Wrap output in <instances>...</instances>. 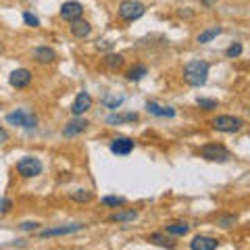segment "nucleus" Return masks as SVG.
<instances>
[{"instance_id": "7c9ffc66", "label": "nucleus", "mask_w": 250, "mask_h": 250, "mask_svg": "<svg viewBox=\"0 0 250 250\" xmlns=\"http://www.w3.org/2000/svg\"><path fill=\"white\" fill-rule=\"evenodd\" d=\"M11 207H13V202H11L9 198H2V200H0V213H9Z\"/></svg>"}, {"instance_id": "f8f14e48", "label": "nucleus", "mask_w": 250, "mask_h": 250, "mask_svg": "<svg viewBox=\"0 0 250 250\" xmlns=\"http://www.w3.org/2000/svg\"><path fill=\"white\" fill-rule=\"evenodd\" d=\"M9 82H11L13 88L23 90L31 83V73L27 71V69H15V71L9 75Z\"/></svg>"}, {"instance_id": "a211bd4d", "label": "nucleus", "mask_w": 250, "mask_h": 250, "mask_svg": "<svg viewBox=\"0 0 250 250\" xmlns=\"http://www.w3.org/2000/svg\"><path fill=\"white\" fill-rule=\"evenodd\" d=\"M138 121V113H123V115H108L106 125H121V123H134Z\"/></svg>"}, {"instance_id": "4be33fe9", "label": "nucleus", "mask_w": 250, "mask_h": 250, "mask_svg": "<svg viewBox=\"0 0 250 250\" xmlns=\"http://www.w3.org/2000/svg\"><path fill=\"white\" fill-rule=\"evenodd\" d=\"M125 96H103V104L106 108H111V111H117L121 104H123Z\"/></svg>"}, {"instance_id": "c85d7f7f", "label": "nucleus", "mask_w": 250, "mask_h": 250, "mask_svg": "<svg viewBox=\"0 0 250 250\" xmlns=\"http://www.w3.org/2000/svg\"><path fill=\"white\" fill-rule=\"evenodd\" d=\"M242 50H244V48H242V44H238V42H236V44H231L229 48L225 50V54H228L229 59H238L240 54H242Z\"/></svg>"}, {"instance_id": "473e14b6", "label": "nucleus", "mask_w": 250, "mask_h": 250, "mask_svg": "<svg viewBox=\"0 0 250 250\" xmlns=\"http://www.w3.org/2000/svg\"><path fill=\"white\" fill-rule=\"evenodd\" d=\"M6 140H9V134H6V131H4L2 127H0V144H4Z\"/></svg>"}, {"instance_id": "20e7f679", "label": "nucleus", "mask_w": 250, "mask_h": 250, "mask_svg": "<svg viewBox=\"0 0 250 250\" xmlns=\"http://www.w3.org/2000/svg\"><path fill=\"white\" fill-rule=\"evenodd\" d=\"M6 123L9 125H19L23 129H34L38 125V117L34 113H29L27 108H17L15 113L6 115Z\"/></svg>"}, {"instance_id": "4468645a", "label": "nucleus", "mask_w": 250, "mask_h": 250, "mask_svg": "<svg viewBox=\"0 0 250 250\" xmlns=\"http://www.w3.org/2000/svg\"><path fill=\"white\" fill-rule=\"evenodd\" d=\"M71 34L75 36V38H80V40H83V38H88L90 34H92V25L85 19H75V21H71Z\"/></svg>"}, {"instance_id": "b1692460", "label": "nucleus", "mask_w": 250, "mask_h": 250, "mask_svg": "<svg viewBox=\"0 0 250 250\" xmlns=\"http://www.w3.org/2000/svg\"><path fill=\"white\" fill-rule=\"evenodd\" d=\"M92 198H94V194L90 190H75V192H71V200H75V202H90Z\"/></svg>"}, {"instance_id": "dca6fc26", "label": "nucleus", "mask_w": 250, "mask_h": 250, "mask_svg": "<svg viewBox=\"0 0 250 250\" xmlns=\"http://www.w3.org/2000/svg\"><path fill=\"white\" fill-rule=\"evenodd\" d=\"M34 59L38 62H42V65H46V62H52L57 59V54H54L50 46H38V48H34Z\"/></svg>"}, {"instance_id": "cd10ccee", "label": "nucleus", "mask_w": 250, "mask_h": 250, "mask_svg": "<svg viewBox=\"0 0 250 250\" xmlns=\"http://www.w3.org/2000/svg\"><path fill=\"white\" fill-rule=\"evenodd\" d=\"M233 223H236V215H225V217H219V221H217V225H219V228H223V229L231 228Z\"/></svg>"}, {"instance_id": "9b49d317", "label": "nucleus", "mask_w": 250, "mask_h": 250, "mask_svg": "<svg viewBox=\"0 0 250 250\" xmlns=\"http://www.w3.org/2000/svg\"><path fill=\"white\" fill-rule=\"evenodd\" d=\"M134 146H136V142L131 138H115L108 148H111V152L117 156H127L131 150H134Z\"/></svg>"}, {"instance_id": "ddd939ff", "label": "nucleus", "mask_w": 250, "mask_h": 250, "mask_svg": "<svg viewBox=\"0 0 250 250\" xmlns=\"http://www.w3.org/2000/svg\"><path fill=\"white\" fill-rule=\"evenodd\" d=\"M190 248L192 250H215L219 248V240L210 236H196L190 242Z\"/></svg>"}, {"instance_id": "bb28decb", "label": "nucleus", "mask_w": 250, "mask_h": 250, "mask_svg": "<svg viewBox=\"0 0 250 250\" xmlns=\"http://www.w3.org/2000/svg\"><path fill=\"white\" fill-rule=\"evenodd\" d=\"M103 205L117 208V207H123V205H125V198H123V196H104V198H103Z\"/></svg>"}, {"instance_id": "f03ea898", "label": "nucleus", "mask_w": 250, "mask_h": 250, "mask_svg": "<svg viewBox=\"0 0 250 250\" xmlns=\"http://www.w3.org/2000/svg\"><path fill=\"white\" fill-rule=\"evenodd\" d=\"M210 125H213L217 131H221V134H236V131L244 127V121L233 115H219L210 121Z\"/></svg>"}, {"instance_id": "2eb2a0df", "label": "nucleus", "mask_w": 250, "mask_h": 250, "mask_svg": "<svg viewBox=\"0 0 250 250\" xmlns=\"http://www.w3.org/2000/svg\"><path fill=\"white\" fill-rule=\"evenodd\" d=\"M146 111L150 115H154V117H175V108L163 106L159 103H152V100H148L146 103Z\"/></svg>"}, {"instance_id": "c756f323", "label": "nucleus", "mask_w": 250, "mask_h": 250, "mask_svg": "<svg viewBox=\"0 0 250 250\" xmlns=\"http://www.w3.org/2000/svg\"><path fill=\"white\" fill-rule=\"evenodd\" d=\"M23 21H25V25H29V27H40V19L31 13H23Z\"/></svg>"}, {"instance_id": "f257e3e1", "label": "nucleus", "mask_w": 250, "mask_h": 250, "mask_svg": "<svg viewBox=\"0 0 250 250\" xmlns=\"http://www.w3.org/2000/svg\"><path fill=\"white\" fill-rule=\"evenodd\" d=\"M208 71H210V65H208L207 61L194 59L190 62H186V67H184V80H186L188 85H192V88H200V85L207 83Z\"/></svg>"}, {"instance_id": "a878e982", "label": "nucleus", "mask_w": 250, "mask_h": 250, "mask_svg": "<svg viewBox=\"0 0 250 250\" xmlns=\"http://www.w3.org/2000/svg\"><path fill=\"white\" fill-rule=\"evenodd\" d=\"M196 104L202 108V111H215V108L219 106V103H217L215 98H198Z\"/></svg>"}, {"instance_id": "2f4dec72", "label": "nucleus", "mask_w": 250, "mask_h": 250, "mask_svg": "<svg viewBox=\"0 0 250 250\" xmlns=\"http://www.w3.org/2000/svg\"><path fill=\"white\" fill-rule=\"evenodd\" d=\"M38 225H40V223H36V221L31 223V221H27V223H23V225H21V229H25V231H31V229H36Z\"/></svg>"}, {"instance_id": "6e6552de", "label": "nucleus", "mask_w": 250, "mask_h": 250, "mask_svg": "<svg viewBox=\"0 0 250 250\" xmlns=\"http://www.w3.org/2000/svg\"><path fill=\"white\" fill-rule=\"evenodd\" d=\"M82 15H83V4L77 2V0H69V2L61 6V17L65 21H75V19H80Z\"/></svg>"}, {"instance_id": "423d86ee", "label": "nucleus", "mask_w": 250, "mask_h": 250, "mask_svg": "<svg viewBox=\"0 0 250 250\" xmlns=\"http://www.w3.org/2000/svg\"><path fill=\"white\" fill-rule=\"evenodd\" d=\"M42 161L40 159H34V156H23V159L17 163V173L21 177H36L42 173Z\"/></svg>"}, {"instance_id": "9d476101", "label": "nucleus", "mask_w": 250, "mask_h": 250, "mask_svg": "<svg viewBox=\"0 0 250 250\" xmlns=\"http://www.w3.org/2000/svg\"><path fill=\"white\" fill-rule=\"evenodd\" d=\"M92 108V96L88 92H80L75 96V100H73V104H71V113L75 115V117H82L83 113H88Z\"/></svg>"}, {"instance_id": "5701e85b", "label": "nucleus", "mask_w": 250, "mask_h": 250, "mask_svg": "<svg viewBox=\"0 0 250 250\" xmlns=\"http://www.w3.org/2000/svg\"><path fill=\"white\" fill-rule=\"evenodd\" d=\"M104 65L108 69H119L123 65V57H121V54H106V57H104Z\"/></svg>"}, {"instance_id": "1a4fd4ad", "label": "nucleus", "mask_w": 250, "mask_h": 250, "mask_svg": "<svg viewBox=\"0 0 250 250\" xmlns=\"http://www.w3.org/2000/svg\"><path fill=\"white\" fill-rule=\"evenodd\" d=\"M88 121L83 119V117H75V119H71V121H67V125L62 127V136L65 138H75V136H80V134H83L85 129H88Z\"/></svg>"}, {"instance_id": "7ed1b4c3", "label": "nucleus", "mask_w": 250, "mask_h": 250, "mask_svg": "<svg viewBox=\"0 0 250 250\" xmlns=\"http://www.w3.org/2000/svg\"><path fill=\"white\" fill-rule=\"evenodd\" d=\"M200 156L205 161H210V163H228L231 159V152L225 148L223 144H207L200 148Z\"/></svg>"}, {"instance_id": "412c9836", "label": "nucleus", "mask_w": 250, "mask_h": 250, "mask_svg": "<svg viewBox=\"0 0 250 250\" xmlns=\"http://www.w3.org/2000/svg\"><path fill=\"white\" fill-rule=\"evenodd\" d=\"M221 27H210V29H205V31H202V34L198 36V42L200 44H208L210 40H215V38L219 36V34H221Z\"/></svg>"}, {"instance_id": "393cba45", "label": "nucleus", "mask_w": 250, "mask_h": 250, "mask_svg": "<svg viewBox=\"0 0 250 250\" xmlns=\"http://www.w3.org/2000/svg\"><path fill=\"white\" fill-rule=\"evenodd\" d=\"M150 242H152V244H156V246H165V248H173V246H175L173 242H171L169 238H165L163 233H152Z\"/></svg>"}, {"instance_id": "aec40b11", "label": "nucleus", "mask_w": 250, "mask_h": 250, "mask_svg": "<svg viewBox=\"0 0 250 250\" xmlns=\"http://www.w3.org/2000/svg\"><path fill=\"white\" fill-rule=\"evenodd\" d=\"M144 75H148V67L146 65H136L127 71V80L129 82H140Z\"/></svg>"}, {"instance_id": "0eeeda50", "label": "nucleus", "mask_w": 250, "mask_h": 250, "mask_svg": "<svg viewBox=\"0 0 250 250\" xmlns=\"http://www.w3.org/2000/svg\"><path fill=\"white\" fill-rule=\"evenodd\" d=\"M85 228L83 223H71V225H61V228H48L40 231V238H59V236H71Z\"/></svg>"}, {"instance_id": "f3484780", "label": "nucleus", "mask_w": 250, "mask_h": 250, "mask_svg": "<svg viewBox=\"0 0 250 250\" xmlns=\"http://www.w3.org/2000/svg\"><path fill=\"white\" fill-rule=\"evenodd\" d=\"M165 231L169 233V236L182 238V236H186V233L190 231V225H188L186 221H173V223H167L165 225Z\"/></svg>"}, {"instance_id": "72a5a7b5", "label": "nucleus", "mask_w": 250, "mask_h": 250, "mask_svg": "<svg viewBox=\"0 0 250 250\" xmlns=\"http://www.w3.org/2000/svg\"><path fill=\"white\" fill-rule=\"evenodd\" d=\"M213 2H215V0H205V4H207V6H210Z\"/></svg>"}, {"instance_id": "39448f33", "label": "nucleus", "mask_w": 250, "mask_h": 250, "mask_svg": "<svg viewBox=\"0 0 250 250\" xmlns=\"http://www.w3.org/2000/svg\"><path fill=\"white\" fill-rule=\"evenodd\" d=\"M117 13H119V17L123 21L131 23V21L140 19L146 13V6L142 2H136V0H123V2L119 4V11H117Z\"/></svg>"}, {"instance_id": "6ab92c4d", "label": "nucleus", "mask_w": 250, "mask_h": 250, "mask_svg": "<svg viewBox=\"0 0 250 250\" xmlns=\"http://www.w3.org/2000/svg\"><path fill=\"white\" fill-rule=\"evenodd\" d=\"M136 217H138L136 210H123V213H113L111 217H108V221H113V223H123V221H134Z\"/></svg>"}]
</instances>
